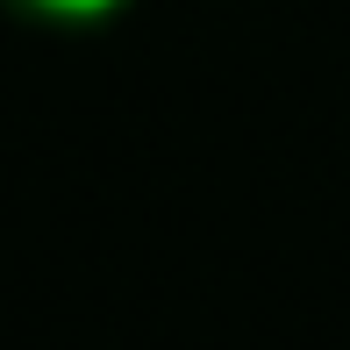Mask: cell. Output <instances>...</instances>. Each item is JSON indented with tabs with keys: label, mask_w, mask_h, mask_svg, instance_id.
I'll use <instances>...</instances> for the list:
<instances>
[{
	"label": "cell",
	"mask_w": 350,
	"mask_h": 350,
	"mask_svg": "<svg viewBox=\"0 0 350 350\" xmlns=\"http://www.w3.org/2000/svg\"><path fill=\"white\" fill-rule=\"evenodd\" d=\"M8 14H22V22L36 29H65V36H86V29H107L129 0H0Z\"/></svg>",
	"instance_id": "cell-1"
}]
</instances>
